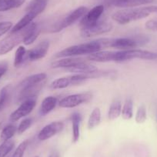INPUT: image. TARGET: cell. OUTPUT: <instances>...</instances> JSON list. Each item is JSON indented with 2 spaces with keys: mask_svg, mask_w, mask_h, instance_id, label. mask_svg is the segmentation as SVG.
<instances>
[{
  "mask_svg": "<svg viewBox=\"0 0 157 157\" xmlns=\"http://www.w3.org/2000/svg\"><path fill=\"white\" fill-rule=\"evenodd\" d=\"M105 48H107V39L106 38H101L89 43L69 46L56 53V57L67 58V57H74L76 56L87 55V54L90 55L101 51Z\"/></svg>",
  "mask_w": 157,
  "mask_h": 157,
  "instance_id": "1",
  "label": "cell"
},
{
  "mask_svg": "<svg viewBox=\"0 0 157 157\" xmlns=\"http://www.w3.org/2000/svg\"><path fill=\"white\" fill-rule=\"evenodd\" d=\"M152 13H157V6L126 8L113 13L112 19L120 25H126L134 21L145 19Z\"/></svg>",
  "mask_w": 157,
  "mask_h": 157,
  "instance_id": "2",
  "label": "cell"
},
{
  "mask_svg": "<svg viewBox=\"0 0 157 157\" xmlns=\"http://www.w3.org/2000/svg\"><path fill=\"white\" fill-rule=\"evenodd\" d=\"M134 59L144 60H155L157 59V53L151 52V51L138 49L118 51L117 53H116V61L115 62L121 63V62Z\"/></svg>",
  "mask_w": 157,
  "mask_h": 157,
  "instance_id": "3",
  "label": "cell"
},
{
  "mask_svg": "<svg viewBox=\"0 0 157 157\" xmlns=\"http://www.w3.org/2000/svg\"><path fill=\"white\" fill-rule=\"evenodd\" d=\"M26 34V27L23 29L13 33L0 41V56H3L13 50L16 46L23 43V39Z\"/></svg>",
  "mask_w": 157,
  "mask_h": 157,
  "instance_id": "4",
  "label": "cell"
},
{
  "mask_svg": "<svg viewBox=\"0 0 157 157\" xmlns=\"http://www.w3.org/2000/svg\"><path fill=\"white\" fill-rule=\"evenodd\" d=\"M92 97L93 94L90 92L69 95L62 99L59 102V105L61 108H75L78 105L90 102L92 99Z\"/></svg>",
  "mask_w": 157,
  "mask_h": 157,
  "instance_id": "5",
  "label": "cell"
},
{
  "mask_svg": "<svg viewBox=\"0 0 157 157\" xmlns=\"http://www.w3.org/2000/svg\"><path fill=\"white\" fill-rule=\"evenodd\" d=\"M88 12V9L85 6H79L72 12H71L69 14H68L59 23L57 24L55 28L52 30V33H59L62 31L64 29L70 26L72 24L75 23V22L79 19L83 17L86 13Z\"/></svg>",
  "mask_w": 157,
  "mask_h": 157,
  "instance_id": "6",
  "label": "cell"
},
{
  "mask_svg": "<svg viewBox=\"0 0 157 157\" xmlns=\"http://www.w3.org/2000/svg\"><path fill=\"white\" fill-rule=\"evenodd\" d=\"M113 24L108 22H98L90 26L81 28L80 35L83 38H90L99 35L105 34L112 31Z\"/></svg>",
  "mask_w": 157,
  "mask_h": 157,
  "instance_id": "7",
  "label": "cell"
},
{
  "mask_svg": "<svg viewBox=\"0 0 157 157\" xmlns=\"http://www.w3.org/2000/svg\"><path fill=\"white\" fill-rule=\"evenodd\" d=\"M36 105V100L34 99H28L20 104L17 109L15 110L11 115H10V120L12 122H16L22 118L25 117L29 114L32 113L33 109Z\"/></svg>",
  "mask_w": 157,
  "mask_h": 157,
  "instance_id": "8",
  "label": "cell"
},
{
  "mask_svg": "<svg viewBox=\"0 0 157 157\" xmlns=\"http://www.w3.org/2000/svg\"><path fill=\"white\" fill-rule=\"evenodd\" d=\"M63 128H64V124L62 122H52V123L46 125L39 131V134H38V139L40 141H45V140H49L61 132Z\"/></svg>",
  "mask_w": 157,
  "mask_h": 157,
  "instance_id": "9",
  "label": "cell"
},
{
  "mask_svg": "<svg viewBox=\"0 0 157 157\" xmlns=\"http://www.w3.org/2000/svg\"><path fill=\"white\" fill-rule=\"evenodd\" d=\"M103 13L104 6L102 5H99L93 7L91 10L87 12L86 14L82 18V20L80 22L81 28L90 26V25L96 24V22H99V18L103 14Z\"/></svg>",
  "mask_w": 157,
  "mask_h": 157,
  "instance_id": "10",
  "label": "cell"
},
{
  "mask_svg": "<svg viewBox=\"0 0 157 157\" xmlns=\"http://www.w3.org/2000/svg\"><path fill=\"white\" fill-rule=\"evenodd\" d=\"M49 48V42L45 41L39 43L34 48L30 49L27 54V58L30 61H36V60L43 59L47 54Z\"/></svg>",
  "mask_w": 157,
  "mask_h": 157,
  "instance_id": "11",
  "label": "cell"
},
{
  "mask_svg": "<svg viewBox=\"0 0 157 157\" xmlns=\"http://www.w3.org/2000/svg\"><path fill=\"white\" fill-rule=\"evenodd\" d=\"M39 14H41V13L38 10H31L26 11L25 16L12 28V29L10 30V33H16V32L23 29L24 28L28 26L30 23H32L33 19H36V17H37Z\"/></svg>",
  "mask_w": 157,
  "mask_h": 157,
  "instance_id": "12",
  "label": "cell"
},
{
  "mask_svg": "<svg viewBox=\"0 0 157 157\" xmlns=\"http://www.w3.org/2000/svg\"><path fill=\"white\" fill-rule=\"evenodd\" d=\"M46 78H47V75L44 72L33 74V75H29V76L25 78L23 80L19 82L17 86V91L22 90V89L27 88V87L33 86L37 85L40 82H44V81H46Z\"/></svg>",
  "mask_w": 157,
  "mask_h": 157,
  "instance_id": "13",
  "label": "cell"
},
{
  "mask_svg": "<svg viewBox=\"0 0 157 157\" xmlns=\"http://www.w3.org/2000/svg\"><path fill=\"white\" fill-rule=\"evenodd\" d=\"M117 52L113 51H99L95 53L90 54L88 56L89 61L96 62V63H108L115 62Z\"/></svg>",
  "mask_w": 157,
  "mask_h": 157,
  "instance_id": "14",
  "label": "cell"
},
{
  "mask_svg": "<svg viewBox=\"0 0 157 157\" xmlns=\"http://www.w3.org/2000/svg\"><path fill=\"white\" fill-rule=\"evenodd\" d=\"M41 33V28L36 22H32L26 26V34L23 39V43L25 46H29L36 41Z\"/></svg>",
  "mask_w": 157,
  "mask_h": 157,
  "instance_id": "15",
  "label": "cell"
},
{
  "mask_svg": "<svg viewBox=\"0 0 157 157\" xmlns=\"http://www.w3.org/2000/svg\"><path fill=\"white\" fill-rule=\"evenodd\" d=\"M66 69L71 72H75V74H90L98 70L95 65L91 64L86 60Z\"/></svg>",
  "mask_w": 157,
  "mask_h": 157,
  "instance_id": "16",
  "label": "cell"
},
{
  "mask_svg": "<svg viewBox=\"0 0 157 157\" xmlns=\"http://www.w3.org/2000/svg\"><path fill=\"white\" fill-rule=\"evenodd\" d=\"M83 59L81 58H74V57H67V58L61 59L56 60L52 63V67L54 69H58V68H65V69H69L75 66L78 63L82 62Z\"/></svg>",
  "mask_w": 157,
  "mask_h": 157,
  "instance_id": "17",
  "label": "cell"
},
{
  "mask_svg": "<svg viewBox=\"0 0 157 157\" xmlns=\"http://www.w3.org/2000/svg\"><path fill=\"white\" fill-rule=\"evenodd\" d=\"M57 103H58V101L56 98L54 96H47L42 102L39 113L42 116H46L49 114L56 108Z\"/></svg>",
  "mask_w": 157,
  "mask_h": 157,
  "instance_id": "18",
  "label": "cell"
},
{
  "mask_svg": "<svg viewBox=\"0 0 157 157\" xmlns=\"http://www.w3.org/2000/svg\"><path fill=\"white\" fill-rule=\"evenodd\" d=\"M72 123V142L76 143L79 140L80 136V123L82 121V116L78 113H74L71 116Z\"/></svg>",
  "mask_w": 157,
  "mask_h": 157,
  "instance_id": "19",
  "label": "cell"
},
{
  "mask_svg": "<svg viewBox=\"0 0 157 157\" xmlns=\"http://www.w3.org/2000/svg\"><path fill=\"white\" fill-rule=\"evenodd\" d=\"M154 0H115L114 5L122 8H133L145 4H149Z\"/></svg>",
  "mask_w": 157,
  "mask_h": 157,
  "instance_id": "20",
  "label": "cell"
},
{
  "mask_svg": "<svg viewBox=\"0 0 157 157\" xmlns=\"http://www.w3.org/2000/svg\"><path fill=\"white\" fill-rule=\"evenodd\" d=\"M25 0H0V13L20 7Z\"/></svg>",
  "mask_w": 157,
  "mask_h": 157,
  "instance_id": "21",
  "label": "cell"
},
{
  "mask_svg": "<svg viewBox=\"0 0 157 157\" xmlns=\"http://www.w3.org/2000/svg\"><path fill=\"white\" fill-rule=\"evenodd\" d=\"M69 86H72V84H71L70 77L69 75V76L56 78V80L52 81L49 84V88L52 90H62V89L67 88Z\"/></svg>",
  "mask_w": 157,
  "mask_h": 157,
  "instance_id": "22",
  "label": "cell"
},
{
  "mask_svg": "<svg viewBox=\"0 0 157 157\" xmlns=\"http://www.w3.org/2000/svg\"><path fill=\"white\" fill-rule=\"evenodd\" d=\"M122 113V104L119 100H116L112 102L109 110L108 116L110 120H114L117 119L121 115Z\"/></svg>",
  "mask_w": 157,
  "mask_h": 157,
  "instance_id": "23",
  "label": "cell"
},
{
  "mask_svg": "<svg viewBox=\"0 0 157 157\" xmlns=\"http://www.w3.org/2000/svg\"><path fill=\"white\" fill-rule=\"evenodd\" d=\"M16 132H17V128L16 126L13 124L7 125L2 129V132H1L0 140L2 142H5L11 140Z\"/></svg>",
  "mask_w": 157,
  "mask_h": 157,
  "instance_id": "24",
  "label": "cell"
},
{
  "mask_svg": "<svg viewBox=\"0 0 157 157\" xmlns=\"http://www.w3.org/2000/svg\"><path fill=\"white\" fill-rule=\"evenodd\" d=\"M101 121V111L99 108L93 109L90 114L88 120V128L90 129H93L99 126Z\"/></svg>",
  "mask_w": 157,
  "mask_h": 157,
  "instance_id": "25",
  "label": "cell"
},
{
  "mask_svg": "<svg viewBox=\"0 0 157 157\" xmlns=\"http://www.w3.org/2000/svg\"><path fill=\"white\" fill-rule=\"evenodd\" d=\"M122 116L124 120H129L133 116V104L131 99H127L122 108Z\"/></svg>",
  "mask_w": 157,
  "mask_h": 157,
  "instance_id": "26",
  "label": "cell"
},
{
  "mask_svg": "<svg viewBox=\"0 0 157 157\" xmlns=\"http://www.w3.org/2000/svg\"><path fill=\"white\" fill-rule=\"evenodd\" d=\"M26 56V49L24 46H20L18 47L17 50L16 51L15 53V59H14V66L15 67H19V66L22 64L24 62V59Z\"/></svg>",
  "mask_w": 157,
  "mask_h": 157,
  "instance_id": "27",
  "label": "cell"
},
{
  "mask_svg": "<svg viewBox=\"0 0 157 157\" xmlns=\"http://www.w3.org/2000/svg\"><path fill=\"white\" fill-rule=\"evenodd\" d=\"M15 146V142L10 140L2 142L0 145V157H6V155L11 152Z\"/></svg>",
  "mask_w": 157,
  "mask_h": 157,
  "instance_id": "28",
  "label": "cell"
},
{
  "mask_svg": "<svg viewBox=\"0 0 157 157\" xmlns=\"http://www.w3.org/2000/svg\"><path fill=\"white\" fill-rule=\"evenodd\" d=\"M147 119V113H146V108L144 105H141L137 109L136 113L135 120L137 123L141 124L146 122Z\"/></svg>",
  "mask_w": 157,
  "mask_h": 157,
  "instance_id": "29",
  "label": "cell"
},
{
  "mask_svg": "<svg viewBox=\"0 0 157 157\" xmlns=\"http://www.w3.org/2000/svg\"><path fill=\"white\" fill-rule=\"evenodd\" d=\"M10 86H6L3 87L0 91V111L4 108L6 102H8L9 97H10Z\"/></svg>",
  "mask_w": 157,
  "mask_h": 157,
  "instance_id": "30",
  "label": "cell"
},
{
  "mask_svg": "<svg viewBox=\"0 0 157 157\" xmlns=\"http://www.w3.org/2000/svg\"><path fill=\"white\" fill-rule=\"evenodd\" d=\"M32 124H33V120L31 118H25L19 123V126L17 127V132L19 134H22L31 127Z\"/></svg>",
  "mask_w": 157,
  "mask_h": 157,
  "instance_id": "31",
  "label": "cell"
},
{
  "mask_svg": "<svg viewBox=\"0 0 157 157\" xmlns=\"http://www.w3.org/2000/svg\"><path fill=\"white\" fill-rule=\"evenodd\" d=\"M29 145L28 140H25V141L22 142L19 146H17L16 149L15 150L14 153H13L12 157H23L24 153H25L26 148Z\"/></svg>",
  "mask_w": 157,
  "mask_h": 157,
  "instance_id": "32",
  "label": "cell"
},
{
  "mask_svg": "<svg viewBox=\"0 0 157 157\" xmlns=\"http://www.w3.org/2000/svg\"><path fill=\"white\" fill-rule=\"evenodd\" d=\"M13 27V22L10 21H4V22H0V37L10 31Z\"/></svg>",
  "mask_w": 157,
  "mask_h": 157,
  "instance_id": "33",
  "label": "cell"
},
{
  "mask_svg": "<svg viewBox=\"0 0 157 157\" xmlns=\"http://www.w3.org/2000/svg\"><path fill=\"white\" fill-rule=\"evenodd\" d=\"M145 26H146V28L148 30L157 32V20H154V19L148 20L147 22H146Z\"/></svg>",
  "mask_w": 157,
  "mask_h": 157,
  "instance_id": "34",
  "label": "cell"
},
{
  "mask_svg": "<svg viewBox=\"0 0 157 157\" xmlns=\"http://www.w3.org/2000/svg\"><path fill=\"white\" fill-rule=\"evenodd\" d=\"M8 63L6 62H1L0 63V78L3 76L4 74L8 70Z\"/></svg>",
  "mask_w": 157,
  "mask_h": 157,
  "instance_id": "35",
  "label": "cell"
},
{
  "mask_svg": "<svg viewBox=\"0 0 157 157\" xmlns=\"http://www.w3.org/2000/svg\"><path fill=\"white\" fill-rule=\"evenodd\" d=\"M49 157H59V154L58 152L55 151V152H52V153L50 154Z\"/></svg>",
  "mask_w": 157,
  "mask_h": 157,
  "instance_id": "36",
  "label": "cell"
},
{
  "mask_svg": "<svg viewBox=\"0 0 157 157\" xmlns=\"http://www.w3.org/2000/svg\"><path fill=\"white\" fill-rule=\"evenodd\" d=\"M35 157H39V156H38V155H36V156H35Z\"/></svg>",
  "mask_w": 157,
  "mask_h": 157,
  "instance_id": "37",
  "label": "cell"
}]
</instances>
